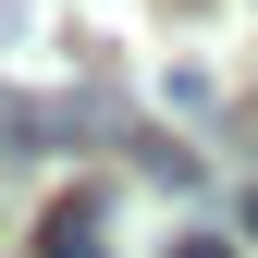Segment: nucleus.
<instances>
[{
	"label": "nucleus",
	"instance_id": "obj_1",
	"mask_svg": "<svg viewBox=\"0 0 258 258\" xmlns=\"http://www.w3.org/2000/svg\"><path fill=\"white\" fill-rule=\"evenodd\" d=\"M49 258H111V209L99 197H61L49 209Z\"/></svg>",
	"mask_w": 258,
	"mask_h": 258
},
{
	"label": "nucleus",
	"instance_id": "obj_2",
	"mask_svg": "<svg viewBox=\"0 0 258 258\" xmlns=\"http://www.w3.org/2000/svg\"><path fill=\"white\" fill-rule=\"evenodd\" d=\"M172 258H234V246H221V234H197V246H172Z\"/></svg>",
	"mask_w": 258,
	"mask_h": 258
},
{
	"label": "nucleus",
	"instance_id": "obj_3",
	"mask_svg": "<svg viewBox=\"0 0 258 258\" xmlns=\"http://www.w3.org/2000/svg\"><path fill=\"white\" fill-rule=\"evenodd\" d=\"M246 221H258V197H246Z\"/></svg>",
	"mask_w": 258,
	"mask_h": 258
}]
</instances>
